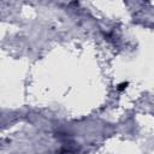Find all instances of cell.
<instances>
[{
    "mask_svg": "<svg viewBox=\"0 0 154 154\" xmlns=\"http://www.w3.org/2000/svg\"><path fill=\"white\" fill-rule=\"evenodd\" d=\"M126 85H128V83H122V84H119V90H123Z\"/></svg>",
    "mask_w": 154,
    "mask_h": 154,
    "instance_id": "1",
    "label": "cell"
}]
</instances>
